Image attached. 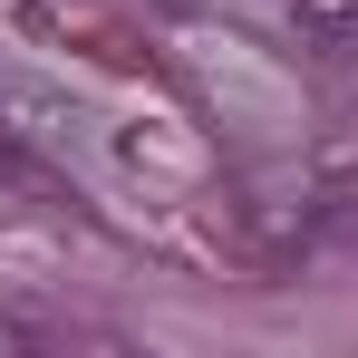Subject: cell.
Masks as SVG:
<instances>
[{
    "mask_svg": "<svg viewBox=\"0 0 358 358\" xmlns=\"http://www.w3.org/2000/svg\"><path fill=\"white\" fill-rule=\"evenodd\" d=\"M291 49L310 68L358 78V0H291Z\"/></svg>",
    "mask_w": 358,
    "mask_h": 358,
    "instance_id": "1",
    "label": "cell"
},
{
    "mask_svg": "<svg viewBox=\"0 0 358 358\" xmlns=\"http://www.w3.org/2000/svg\"><path fill=\"white\" fill-rule=\"evenodd\" d=\"M0 184H39V155H29L10 126H0Z\"/></svg>",
    "mask_w": 358,
    "mask_h": 358,
    "instance_id": "2",
    "label": "cell"
},
{
    "mask_svg": "<svg viewBox=\"0 0 358 358\" xmlns=\"http://www.w3.org/2000/svg\"><path fill=\"white\" fill-rule=\"evenodd\" d=\"M49 339H59V329H39V320H10V310H0V349H49Z\"/></svg>",
    "mask_w": 358,
    "mask_h": 358,
    "instance_id": "3",
    "label": "cell"
}]
</instances>
